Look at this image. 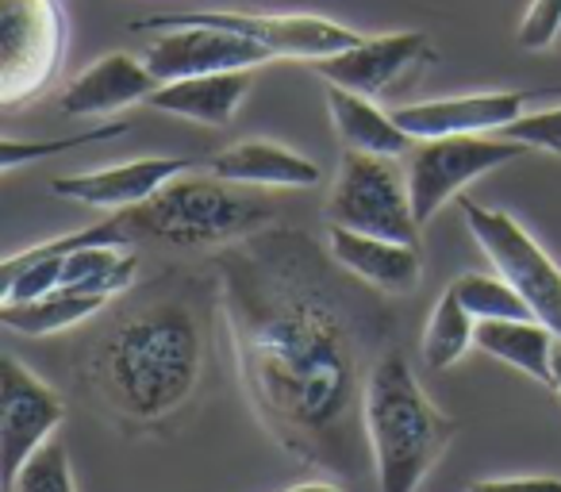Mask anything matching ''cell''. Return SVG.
<instances>
[{
	"label": "cell",
	"mask_w": 561,
	"mask_h": 492,
	"mask_svg": "<svg viewBox=\"0 0 561 492\" xmlns=\"http://www.w3.org/2000/svg\"><path fill=\"white\" fill-rule=\"evenodd\" d=\"M461 216H466L469 231H473L477 247L484 259L492 262L500 277L527 300L538 323L561 339V266L535 242V234L519 224L515 216L500 208H484V204L461 196Z\"/></svg>",
	"instance_id": "6"
},
{
	"label": "cell",
	"mask_w": 561,
	"mask_h": 492,
	"mask_svg": "<svg viewBox=\"0 0 561 492\" xmlns=\"http://www.w3.org/2000/svg\"><path fill=\"white\" fill-rule=\"evenodd\" d=\"M147 66L158 81H181V78H204V73H231V70H254L273 58L262 43L247 35L224 32V27H170L158 32L147 47Z\"/></svg>",
	"instance_id": "11"
},
{
	"label": "cell",
	"mask_w": 561,
	"mask_h": 492,
	"mask_svg": "<svg viewBox=\"0 0 561 492\" xmlns=\"http://www.w3.org/2000/svg\"><path fill=\"white\" fill-rule=\"evenodd\" d=\"M504 139L523 142L527 150H546V155L561 158V108H542V112H523L515 124H507Z\"/></svg>",
	"instance_id": "27"
},
{
	"label": "cell",
	"mask_w": 561,
	"mask_h": 492,
	"mask_svg": "<svg viewBox=\"0 0 561 492\" xmlns=\"http://www.w3.org/2000/svg\"><path fill=\"white\" fill-rule=\"evenodd\" d=\"M127 131H131V124H104V127H93V131L70 135V139H47V142L4 139L0 142V170L12 173L24 162H39V158H50V155H66V150H78V147H85V142H104V139H116V135H127Z\"/></svg>",
	"instance_id": "25"
},
{
	"label": "cell",
	"mask_w": 561,
	"mask_h": 492,
	"mask_svg": "<svg viewBox=\"0 0 561 492\" xmlns=\"http://www.w3.org/2000/svg\"><path fill=\"white\" fill-rule=\"evenodd\" d=\"M366 435L374 450L377 492H415L458 435V423L420 389L397 343L369 374Z\"/></svg>",
	"instance_id": "4"
},
{
	"label": "cell",
	"mask_w": 561,
	"mask_h": 492,
	"mask_svg": "<svg viewBox=\"0 0 561 492\" xmlns=\"http://www.w3.org/2000/svg\"><path fill=\"white\" fill-rule=\"evenodd\" d=\"M553 343H558V335L538 320H481L477 323V351L507 362L512 369L535 377L546 389L553 385V366H550Z\"/></svg>",
	"instance_id": "20"
},
{
	"label": "cell",
	"mask_w": 561,
	"mask_h": 492,
	"mask_svg": "<svg viewBox=\"0 0 561 492\" xmlns=\"http://www.w3.org/2000/svg\"><path fill=\"white\" fill-rule=\"evenodd\" d=\"M216 289L193 274H165L127 289L78 343L73 377L89 404L127 431L162 427L196 397L208 362Z\"/></svg>",
	"instance_id": "2"
},
{
	"label": "cell",
	"mask_w": 561,
	"mask_h": 492,
	"mask_svg": "<svg viewBox=\"0 0 561 492\" xmlns=\"http://www.w3.org/2000/svg\"><path fill=\"white\" fill-rule=\"evenodd\" d=\"M12 492H78L73 489L70 450H66L62 438H50L43 450L32 454V461L20 469Z\"/></svg>",
	"instance_id": "26"
},
{
	"label": "cell",
	"mask_w": 561,
	"mask_h": 492,
	"mask_svg": "<svg viewBox=\"0 0 561 492\" xmlns=\"http://www.w3.org/2000/svg\"><path fill=\"white\" fill-rule=\"evenodd\" d=\"M550 366H553V385H550V389L561 397V339H558V343H553V358H550Z\"/></svg>",
	"instance_id": "31"
},
{
	"label": "cell",
	"mask_w": 561,
	"mask_h": 492,
	"mask_svg": "<svg viewBox=\"0 0 561 492\" xmlns=\"http://www.w3.org/2000/svg\"><path fill=\"white\" fill-rule=\"evenodd\" d=\"M535 93H469L443 96V101H420L397 108V124L412 139H446V135H500L507 124L527 112Z\"/></svg>",
	"instance_id": "14"
},
{
	"label": "cell",
	"mask_w": 561,
	"mask_h": 492,
	"mask_svg": "<svg viewBox=\"0 0 561 492\" xmlns=\"http://www.w3.org/2000/svg\"><path fill=\"white\" fill-rule=\"evenodd\" d=\"M66 420V400L35 377L16 354L0 358V473L12 492L20 469L32 461L35 450L55 438L58 423Z\"/></svg>",
	"instance_id": "10"
},
{
	"label": "cell",
	"mask_w": 561,
	"mask_h": 492,
	"mask_svg": "<svg viewBox=\"0 0 561 492\" xmlns=\"http://www.w3.org/2000/svg\"><path fill=\"white\" fill-rule=\"evenodd\" d=\"M66 16L58 0H0V104L39 101L58 78Z\"/></svg>",
	"instance_id": "7"
},
{
	"label": "cell",
	"mask_w": 561,
	"mask_h": 492,
	"mask_svg": "<svg viewBox=\"0 0 561 492\" xmlns=\"http://www.w3.org/2000/svg\"><path fill=\"white\" fill-rule=\"evenodd\" d=\"M204 158H135L124 165H104L93 173H70V178L50 181V193L66 196L73 204H89V208H131L158 193L162 185H170L181 173L201 170Z\"/></svg>",
	"instance_id": "13"
},
{
	"label": "cell",
	"mask_w": 561,
	"mask_h": 492,
	"mask_svg": "<svg viewBox=\"0 0 561 492\" xmlns=\"http://www.w3.org/2000/svg\"><path fill=\"white\" fill-rule=\"evenodd\" d=\"M466 492H561V477H489Z\"/></svg>",
	"instance_id": "29"
},
{
	"label": "cell",
	"mask_w": 561,
	"mask_h": 492,
	"mask_svg": "<svg viewBox=\"0 0 561 492\" xmlns=\"http://www.w3.org/2000/svg\"><path fill=\"white\" fill-rule=\"evenodd\" d=\"M323 216H328V227H351L362 234H381V239L420 247V219L412 211L408 178H400L381 155L346 150Z\"/></svg>",
	"instance_id": "5"
},
{
	"label": "cell",
	"mask_w": 561,
	"mask_h": 492,
	"mask_svg": "<svg viewBox=\"0 0 561 492\" xmlns=\"http://www.w3.org/2000/svg\"><path fill=\"white\" fill-rule=\"evenodd\" d=\"M250 93V70L231 73H204V78L165 81L150 93V108L170 112V116L193 119L204 127H227Z\"/></svg>",
	"instance_id": "18"
},
{
	"label": "cell",
	"mask_w": 561,
	"mask_h": 492,
	"mask_svg": "<svg viewBox=\"0 0 561 492\" xmlns=\"http://www.w3.org/2000/svg\"><path fill=\"white\" fill-rule=\"evenodd\" d=\"M450 293L461 300V308H466L477 323L481 320H535L527 300H523L500 274L496 277L461 274L458 282H450Z\"/></svg>",
	"instance_id": "24"
},
{
	"label": "cell",
	"mask_w": 561,
	"mask_h": 492,
	"mask_svg": "<svg viewBox=\"0 0 561 492\" xmlns=\"http://www.w3.org/2000/svg\"><path fill=\"white\" fill-rule=\"evenodd\" d=\"M561 43V0H530L527 16L519 24L523 50H546Z\"/></svg>",
	"instance_id": "28"
},
{
	"label": "cell",
	"mask_w": 561,
	"mask_h": 492,
	"mask_svg": "<svg viewBox=\"0 0 561 492\" xmlns=\"http://www.w3.org/2000/svg\"><path fill=\"white\" fill-rule=\"evenodd\" d=\"M285 492H343V489L331 481H305V484H293V489H285Z\"/></svg>",
	"instance_id": "30"
},
{
	"label": "cell",
	"mask_w": 561,
	"mask_h": 492,
	"mask_svg": "<svg viewBox=\"0 0 561 492\" xmlns=\"http://www.w3.org/2000/svg\"><path fill=\"white\" fill-rule=\"evenodd\" d=\"M427 58H431V39L423 32H389V35H374V39L366 35V39L354 43L343 55L312 62V70L328 85L354 89V93H366L377 101L385 89H392L412 66L427 62Z\"/></svg>",
	"instance_id": "12"
},
{
	"label": "cell",
	"mask_w": 561,
	"mask_h": 492,
	"mask_svg": "<svg viewBox=\"0 0 561 492\" xmlns=\"http://www.w3.org/2000/svg\"><path fill=\"white\" fill-rule=\"evenodd\" d=\"M58 259H62V289L108 300L135 289L139 254L124 251V247H78V251H66Z\"/></svg>",
	"instance_id": "22"
},
{
	"label": "cell",
	"mask_w": 561,
	"mask_h": 492,
	"mask_svg": "<svg viewBox=\"0 0 561 492\" xmlns=\"http://www.w3.org/2000/svg\"><path fill=\"white\" fill-rule=\"evenodd\" d=\"M277 219V208L247 185L224 178H193L181 173L158 188L150 201L112 211L108 219L85 231L58 234L27 254H66L78 247H173V251H219L227 242L247 239Z\"/></svg>",
	"instance_id": "3"
},
{
	"label": "cell",
	"mask_w": 561,
	"mask_h": 492,
	"mask_svg": "<svg viewBox=\"0 0 561 492\" xmlns=\"http://www.w3.org/2000/svg\"><path fill=\"white\" fill-rule=\"evenodd\" d=\"M527 155V147L504 135H446V139H415V147L408 150V196H412L415 219L431 224L438 208L454 196H461V188L469 181L484 178V173L500 170V165L515 162Z\"/></svg>",
	"instance_id": "8"
},
{
	"label": "cell",
	"mask_w": 561,
	"mask_h": 492,
	"mask_svg": "<svg viewBox=\"0 0 561 492\" xmlns=\"http://www.w3.org/2000/svg\"><path fill=\"white\" fill-rule=\"evenodd\" d=\"M170 27H224L262 43L265 50H273V58H297V62H320L366 39L354 27L323 16H247V12H165V16L135 20L131 32L158 35Z\"/></svg>",
	"instance_id": "9"
},
{
	"label": "cell",
	"mask_w": 561,
	"mask_h": 492,
	"mask_svg": "<svg viewBox=\"0 0 561 492\" xmlns=\"http://www.w3.org/2000/svg\"><path fill=\"white\" fill-rule=\"evenodd\" d=\"M216 305L254 420L300 466L362 481L374 466L366 389L397 343L385 293L358 282L297 227L219 247Z\"/></svg>",
	"instance_id": "1"
},
{
	"label": "cell",
	"mask_w": 561,
	"mask_h": 492,
	"mask_svg": "<svg viewBox=\"0 0 561 492\" xmlns=\"http://www.w3.org/2000/svg\"><path fill=\"white\" fill-rule=\"evenodd\" d=\"M162 81L150 73L147 58L135 55H104L89 70H81L70 85L62 89V112L73 119L81 116H112L119 108H131L139 101H150V93Z\"/></svg>",
	"instance_id": "16"
},
{
	"label": "cell",
	"mask_w": 561,
	"mask_h": 492,
	"mask_svg": "<svg viewBox=\"0 0 561 492\" xmlns=\"http://www.w3.org/2000/svg\"><path fill=\"white\" fill-rule=\"evenodd\" d=\"M328 112L335 135L343 139L346 150H362V155H381V158H400L415 147V139L397 124L392 112H385L374 96L354 93V89L328 85Z\"/></svg>",
	"instance_id": "19"
},
{
	"label": "cell",
	"mask_w": 561,
	"mask_h": 492,
	"mask_svg": "<svg viewBox=\"0 0 561 492\" xmlns=\"http://www.w3.org/2000/svg\"><path fill=\"white\" fill-rule=\"evenodd\" d=\"M477 346V320L461 308V300L450 289L438 297L435 312L423 331V362L431 369H450L454 362H461V354Z\"/></svg>",
	"instance_id": "23"
},
{
	"label": "cell",
	"mask_w": 561,
	"mask_h": 492,
	"mask_svg": "<svg viewBox=\"0 0 561 492\" xmlns=\"http://www.w3.org/2000/svg\"><path fill=\"white\" fill-rule=\"evenodd\" d=\"M108 297H89V293L55 289L39 300H20V305H0V323L20 335H58V331L81 328V323L96 320L108 308Z\"/></svg>",
	"instance_id": "21"
},
{
	"label": "cell",
	"mask_w": 561,
	"mask_h": 492,
	"mask_svg": "<svg viewBox=\"0 0 561 492\" xmlns=\"http://www.w3.org/2000/svg\"><path fill=\"white\" fill-rule=\"evenodd\" d=\"M204 170L231 185L247 188H312L320 185V165L297 150L280 147L270 139H242L231 142L219 155L204 158Z\"/></svg>",
	"instance_id": "17"
},
{
	"label": "cell",
	"mask_w": 561,
	"mask_h": 492,
	"mask_svg": "<svg viewBox=\"0 0 561 492\" xmlns=\"http://www.w3.org/2000/svg\"><path fill=\"white\" fill-rule=\"evenodd\" d=\"M328 251L343 270H351L358 282L374 285L385 297H408L423 282L420 247L381 234H362L351 227H328Z\"/></svg>",
	"instance_id": "15"
}]
</instances>
